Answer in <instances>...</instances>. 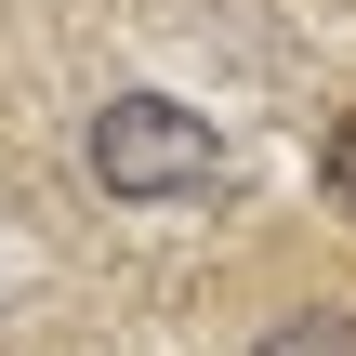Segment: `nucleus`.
Returning a JSON list of instances; mask_svg holds the SVG:
<instances>
[{"label": "nucleus", "instance_id": "nucleus-1", "mask_svg": "<svg viewBox=\"0 0 356 356\" xmlns=\"http://www.w3.org/2000/svg\"><path fill=\"white\" fill-rule=\"evenodd\" d=\"M92 172H106V198H198V185L225 172V145H211L198 106H172V92H119V106L92 119Z\"/></svg>", "mask_w": 356, "mask_h": 356}, {"label": "nucleus", "instance_id": "nucleus-2", "mask_svg": "<svg viewBox=\"0 0 356 356\" xmlns=\"http://www.w3.org/2000/svg\"><path fill=\"white\" fill-rule=\"evenodd\" d=\"M251 356H356V317H330V304H304V317H277Z\"/></svg>", "mask_w": 356, "mask_h": 356}, {"label": "nucleus", "instance_id": "nucleus-3", "mask_svg": "<svg viewBox=\"0 0 356 356\" xmlns=\"http://www.w3.org/2000/svg\"><path fill=\"white\" fill-rule=\"evenodd\" d=\"M330 198H343V211H356V119H343V132H330Z\"/></svg>", "mask_w": 356, "mask_h": 356}]
</instances>
